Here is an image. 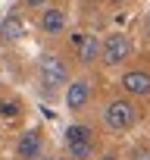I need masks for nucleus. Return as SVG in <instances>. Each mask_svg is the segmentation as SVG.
I'll return each instance as SVG.
<instances>
[{"instance_id": "1", "label": "nucleus", "mask_w": 150, "mask_h": 160, "mask_svg": "<svg viewBox=\"0 0 150 160\" xmlns=\"http://www.w3.org/2000/svg\"><path fill=\"white\" fill-rule=\"evenodd\" d=\"M103 119L113 132H128L134 122H138V107L128 101V98H113L106 107H103Z\"/></svg>"}, {"instance_id": "2", "label": "nucleus", "mask_w": 150, "mask_h": 160, "mask_svg": "<svg viewBox=\"0 0 150 160\" xmlns=\"http://www.w3.org/2000/svg\"><path fill=\"white\" fill-rule=\"evenodd\" d=\"M38 78H41V88L44 91H59L69 82V69L56 53H44L38 60Z\"/></svg>"}, {"instance_id": "3", "label": "nucleus", "mask_w": 150, "mask_h": 160, "mask_svg": "<svg viewBox=\"0 0 150 160\" xmlns=\"http://www.w3.org/2000/svg\"><path fill=\"white\" fill-rule=\"evenodd\" d=\"M128 53H131V41H128V35H122V32H110V35L103 38L100 60H103L106 66H119V63H125Z\"/></svg>"}, {"instance_id": "4", "label": "nucleus", "mask_w": 150, "mask_h": 160, "mask_svg": "<svg viewBox=\"0 0 150 160\" xmlns=\"http://www.w3.org/2000/svg\"><path fill=\"white\" fill-rule=\"evenodd\" d=\"M119 85L131 98H150V72L147 69H128V72H122Z\"/></svg>"}, {"instance_id": "5", "label": "nucleus", "mask_w": 150, "mask_h": 160, "mask_svg": "<svg viewBox=\"0 0 150 160\" xmlns=\"http://www.w3.org/2000/svg\"><path fill=\"white\" fill-rule=\"evenodd\" d=\"M88 101H91V82L88 78H75V82H69L66 85V107L69 110H85L88 107Z\"/></svg>"}, {"instance_id": "6", "label": "nucleus", "mask_w": 150, "mask_h": 160, "mask_svg": "<svg viewBox=\"0 0 150 160\" xmlns=\"http://www.w3.org/2000/svg\"><path fill=\"white\" fill-rule=\"evenodd\" d=\"M38 154H41V135L35 129L22 132L19 141H16V157L19 160H38Z\"/></svg>"}, {"instance_id": "7", "label": "nucleus", "mask_w": 150, "mask_h": 160, "mask_svg": "<svg viewBox=\"0 0 150 160\" xmlns=\"http://www.w3.org/2000/svg\"><path fill=\"white\" fill-rule=\"evenodd\" d=\"M41 32L44 35H59L63 28H66V16H63V10H56V7H47L44 13H41Z\"/></svg>"}, {"instance_id": "8", "label": "nucleus", "mask_w": 150, "mask_h": 160, "mask_svg": "<svg viewBox=\"0 0 150 160\" xmlns=\"http://www.w3.org/2000/svg\"><path fill=\"white\" fill-rule=\"evenodd\" d=\"M25 35V22L19 16H7L3 22H0V44H13Z\"/></svg>"}, {"instance_id": "9", "label": "nucleus", "mask_w": 150, "mask_h": 160, "mask_svg": "<svg viewBox=\"0 0 150 160\" xmlns=\"http://www.w3.org/2000/svg\"><path fill=\"white\" fill-rule=\"evenodd\" d=\"M100 50H103V41H97L94 35H85V41H82V47H78V60H82L85 66H91L94 57H100Z\"/></svg>"}, {"instance_id": "10", "label": "nucleus", "mask_w": 150, "mask_h": 160, "mask_svg": "<svg viewBox=\"0 0 150 160\" xmlns=\"http://www.w3.org/2000/svg\"><path fill=\"white\" fill-rule=\"evenodd\" d=\"M82 141H94V132H91L88 126L75 122V126L66 129V144H82Z\"/></svg>"}, {"instance_id": "11", "label": "nucleus", "mask_w": 150, "mask_h": 160, "mask_svg": "<svg viewBox=\"0 0 150 160\" xmlns=\"http://www.w3.org/2000/svg\"><path fill=\"white\" fill-rule=\"evenodd\" d=\"M66 151H69V157H72V160H88V157L94 154V141H82V144H66Z\"/></svg>"}, {"instance_id": "12", "label": "nucleus", "mask_w": 150, "mask_h": 160, "mask_svg": "<svg viewBox=\"0 0 150 160\" xmlns=\"http://www.w3.org/2000/svg\"><path fill=\"white\" fill-rule=\"evenodd\" d=\"M0 113H3V116H16V113H19V107H16L13 101H0Z\"/></svg>"}, {"instance_id": "13", "label": "nucleus", "mask_w": 150, "mask_h": 160, "mask_svg": "<svg viewBox=\"0 0 150 160\" xmlns=\"http://www.w3.org/2000/svg\"><path fill=\"white\" fill-rule=\"evenodd\" d=\"M19 3H22V7H28V10H38V7H44V3H47V0H19Z\"/></svg>"}, {"instance_id": "14", "label": "nucleus", "mask_w": 150, "mask_h": 160, "mask_svg": "<svg viewBox=\"0 0 150 160\" xmlns=\"http://www.w3.org/2000/svg\"><path fill=\"white\" fill-rule=\"evenodd\" d=\"M141 32H144V38H147V41H150V13H147V16H144V22H141Z\"/></svg>"}, {"instance_id": "15", "label": "nucleus", "mask_w": 150, "mask_h": 160, "mask_svg": "<svg viewBox=\"0 0 150 160\" xmlns=\"http://www.w3.org/2000/svg\"><path fill=\"white\" fill-rule=\"evenodd\" d=\"M100 160H116V157H113V154H103V157H100Z\"/></svg>"}, {"instance_id": "16", "label": "nucleus", "mask_w": 150, "mask_h": 160, "mask_svg": "<svg viewBox=\"0 0 150 160\" xmlns=\"http://www.w3.org/2000/svg\"><path fill=\"white\" fill-rule=\"evenodd\" d=\"M56 160H72V157H56Z\"/></svg>"}]
</instances>
